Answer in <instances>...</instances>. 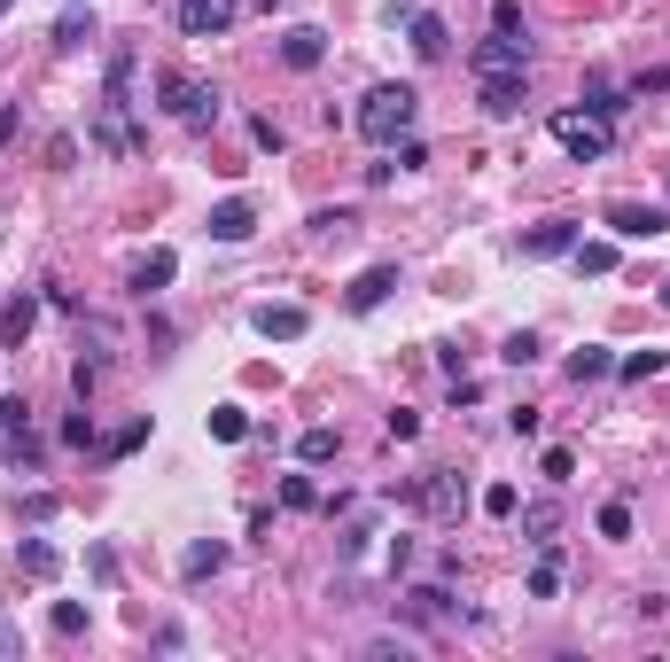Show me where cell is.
I'll return each mask as SVG.
<instances>
[{
    "mask_svg": "<svg viewBox=\"0 0 670 662\" xmlns=\"http://www.w3.org/2000/svg\"><path fill=\"white\" fill-rule=\"evenodd\" d=\"M413 117H422V94H413V87H398V78L367 87V102H359V133H367L375 148H398V141L413 133Z\"/></svg>",
    "mask_w": 670,
    "mask_h": 662,
    "instance_id": "1",
    "label": "cell"
},
{
    "mask_svg": "<svg viewBox=\"0 0 670 662\" xmlns=\"http://www.w3.org/2000/svg\"><path fill=\"white\" fill-rule=\"evenodd\" d=\"M156 94H164V110H172L180 125H196V133L219 125V94L203 87V78H188V70H164V78H156Z\"/></svg>",
    "mask_w": 670,
    "mask_h": 662,
    "instance_id": "2",
    "label": "cell"
},
{
    "mask_svg": "<svg viewBox=\"0 0 670 662\" xmlns=\"http://www.w3.org/2000/svg\"><path fill=\"white\" fill-rule=\"evenodd\" d=\"M468 63H476V78H531V40L523 32H491V40H476L468 47Z\"/></svg>",
    "mask_w": 670,
    "mask_h": 662,
    "instance_id": "3",
    "label": "cell"
},
{
    "mask_svg": "<svg viewBox=\"0 0 670 662\" xmlns=\"http://www.w3.org/2000/svg\"><path fill=\"white\" fill-rule=\"evenodd\" d=\"M405 500H413V507H422V515H437V523H453V515L468 507V483H460L453 468H429L422 483H413V491H405Z\"/></svg>",
    "mask_w": 670,
    "mask_h": 662,
    "instance_id": "4",
    "label": "cell"
},
{
    "mask_svg": "<svg viewBox=\"0 0 670 662\" xmlns=\"http://www.w3.org/2000/svg\"><path fill=\"white\" fill-rule=\"evenodd\" d=\"M554 141H561L577 164H601V156H608V125L584 117V110H561V117H554Z\"/></svg>",
    "mask_w": 670,
    "mask_h": 662,
    "instance_id": "5",
    "label": "cell"
},
{
    "mask_svg": "<svg viewBox=\"0 0 670 662\" xmlns=\"http://www.w3.org/2000/svg\"><path fill=\"white\" fill-rule=\"evenodd\" d=\"M234 0H180V40H226L234 32Z\"/></svg>",
    "mask_w": 670,
    "mask_h": 662,
    "instance_id": "6",
    "label": "cell"
},
{
    "mask_svg": "<svg viewBox=\"0 0 670 662\" xmlns=\"http://www.w3.org/2000/svg\"><path fill=\"white\" fill-rule=\"evenodd\" d=\"M608 226H616L624 242H655V234L670 226V211H662V203H608Z\"/></svg>",
    "mask_w": 670,
    "mask_h": 662,
    "instance_id": "7",
    "label": "cell"
},
{
    "mask_svg": "<svg viewBox=\"0 0 670 662\" xmlns=\"http://www.w3.org/2000/svg\"><path fill=\"white\" fill-rule=\"evenodd\" d=\"M405 40H413V55H422V63H445V55H453V32H445L437 9H413V16H405Z\"/></svg>",
    "mask_w": 670,
    "mask_h": 662,
    "instance_id": "8",
    "label": "cell"
},
{
    "mask_svg": "<svg viewBox=\"0 0 670 662\" xmlns=\"http://www.w3.org/2000/svg\"><path fill=\"white\" fill-rule=\"evenodd\" d=\"M249 327H258L266 344H297L312 319H304V304H258V312H249Z\"/></svg>",
    "mask_w": 670,
    "mask_h": 662,
    "instance_id": "9",
    "label": "cell"
},
{
    "mask_svg": "<svg viewBox=\"0 0 670 662\" xmlns=\"http://www.w3.org/2000/svg\"><path fill=\"white\" fill-rule=\"evenodd\" d=\"M281 63H289V70H320V63H327V32H320V24H289V32H281Z\"/></svg>",
    "mask_w": 670,
    "mask_h": 662,
    "instance_id": "10",
    "label": "cell"
},
{
    "mask_svg": "<svg viewBox=\"0 0 670 662\" xmlns=\"http://www.w3.org/2000/svg\"><path fill=\"white\" fill-rule=\"evenodd\" d=\"M523 102H531V78L515 70V78H483V117H523Z\"/></svg>",
    "mask_w": 670,
    "mask_h": 662,
    "instance_id": "11",
    "label": "cell"
},
{
    "mask_svg": "<svg viewBox=\"0 0 670 662\" xmlns=\"http://www.w3.org/2000/svg\"><path fill=\"white\" fill-rule=\"evenodd\" d=\"M258 234V211H249V195H226L219 211H211V242H249Z\"/></svg>",
    "mask_w": 670,
    "mask_h": 662,
    "instance_id": "12",
    "label": "cell"
},
{
    "mask_svg": "<svg viewBox=\"0 0 670 662\" xmlns=\"http://www.w3.org/2000/svg\"><path fill=\"white\" fill-rule=\"evenodd\" d=\"M390 289H398V266H367V273L344 289V304H351V312H375V304H390Z\"/></svg>",
    "mask_w": 670,
    "mask_h": 662,
    "instance_id": "13",
    "label": "cell"
},
{
    "mask_svg": "<svg viewBox=\"0 0 670 662\" xmlns=\"http://www.w3.org/2000/svg\"><path fill=\"white\" fill-rule=\"evenodd\" d=\"M561 250H577V226L569 218H546V226L523 234V258H561Z\"/></svg>",
    "mask_w": 670,
    "mask_h": 662,
    "instance_id": "14",
    "label": "cell"
},
{
    "mask_svg": "<svg viewBox=\"0 0 670 662\" xmlns=\"http://www.w3.org/2000/svg\"><path fill=\"white\" fill-rule=\"evenodd\" d=\"M172 273H180V258H172V250H148V258L133 266V289H141V296H156V289H172Z\"/></svg>",
    "mask_w": 670,
    "mask_h": 662,
    "instance_id": "15",
    "label": "cell"
},
{
    "mask_svg": "<svg viewBox=\"0 0 670 662\" xmlns=\"http://www.w3.org/2000/svg\"><path fill=\"white\" fill-rule=\"evenodd\" d=\"M102 110H133V47L110 55V87H102Z\"/></svg>",
    "mask_w": 670,
    "mask_h": 662,
    "instance_id": "16",
    "label": "cell"
},
{
    "mask_svg": "<svg viewBox=\"0 0 670 662\" xmlns=\"http://www.w3.org/2000/svg\"><path fill=\"white\" fill-rule=\"evenodd\" d=\"M601 374H616V351H608V344H584V351H569V382H601Z\"/></svg>",
    "mask_w": 670,
    "mask_h": 662,
    "instance_id": "17",
    "label": "cell"
},
{
    "mask_svg": "<svg viewBox=\"0 0 670 662\" xmlns=\"http://www.w3.org/2000/svg\"><path fill=\"white\" fill-rule=\"evenodd\" d=\"M624 102H632V94H616V87H608V78H601V70H593V78H584V117H601V125H608V117H616Z\"/></svg>",
    "mask_w": 670,
    "mask_h": 662,
    "instance_id": "18",
    "label": "cell"
},
{
    "mask_svg": "<svg viewBox=\"0 0 670 662\" xmlns=\"http://www.w3.org/2000/svg\"><path fill=\"white\" fill-rule=\"evenodd\" d=\"M16 569H24V576H55V569H63V553H55L47 538H16Z\"/></svg>",
    "mask_w": 670,
    "mask_h": 662,
    "instance_id": "19",
    "label": "cell"
},
{
    "mask_svg": "<svg viewBox=\"0 0 670 662\" xmlns=\"http://www.w3.org/2000/svg\"><path fill=\"white\" fill-rule=\"evenodd\" d=\"M445 608H453V593H445V585H413V593H405V616H413V624H437Z\"/></svg>",
    "mask_w": 670,
    "mask_h": 662,
    "instance_id": "20",
    "label": "cell"
},
{
    "mask_svg": "<svg viewBox=\"0 0 670 662\" xmlns=\"http://www.w3.org/2000/svg\"><path fill=\"white\" fill-rule=\"evenodd\" d=\"M561 593V553H554V538L538 546V569H531V601H554Z\"/></svg>",
    "mask_w": 670,
    "mask_h": 662,
    "instance_id": "21",
    "label": "cell"
},
{
    "mask_svg": "<svg viewBox=\"0 0 670 662\" xmlns=\"http://www.w3.org/2000/svg\"><path fill=\"white\" fill-rule=\"evenodd\" d=\"M219 569H226V546L219 538H196L188 561H180V576H219Z\"/></svg>",
    "mask_w": 670,
    "mask_h": 662,
    "instance_id": "22",
    "label": "cell"
},
{
    "mask_svg": "<svg viewBox=\"0 0 670 662\" xmlns=\"http://www.w3.org/2000/svg\"><path fill=\"white\" fill-rule=\"evenodd\" d=\"M32 319H40V296H16L9 319H0V344H24V336H32Z\"/></svg>",
    "mask_w": 670,
    "mask_h": 662,
    "instance_id": "23",
    "label": "cell"
},
{
    "mask_svg": "<svg viewBox=\"0 0 670 662\" xmlns=\"http://www.w3.org/2000/svg\"><path fill=\"white\" fill-rule=\"evenodd\" d=\"M662 367H670V351H624V359H616V374H624V382H655Z\"/></svg>",
    "mask_w": 670,
    "mask_h": 662,
    "instance_id": "24",
    "label": "cell"
},
{
    "mask_svg": "<svg viewBox=\"0 0 670 662\" xmlns=\"http://www.w3.org/2000/svg\"><path fill=\"white\" fill-rule=\"evenodd\" d=\"M211 437H219V445H242V437H249V413H242V405H211Z\"/></svg>",
    "mask_w": 670,
    "mask_h": 662,
    "instance_id": "25",
    "label": "cell"
},
{
    "mask_svg": "<svg viewBox=\"0 0 670 662\" xmlns=\"http://www.w3.org/2000/svg\"><path fill=\"white\" fill-rule=\"evenodd\" d=\"M297 460H304V468L335 460V429H327V422H320V429H304V437H297Z\"/></svg>",
    "mask_w": 670,
    "mask_h": 662,
    "instance_id": "26",
    "label": "cell"
},
{
    "mask_svg": "<svg viewBox=\"0 0 670 662\" xmlns=\"http://www.w3.org/2000/svg\"><path fill=\"white\" fill-rule=\"evenodd\" d=\"M523 530H531V538L546 546V538L561 530V507H554V500H531V507H523Z\"/></svg>",
    "mask_w": 670,
    "mask_h": 662,
    "instance_id": "27",
    "label": "cell"
},
{
    "mask_svg": "<svg viewBox=\"0 0 670 662\" xmlns=\"http://www.w3.org/2000/svg\"><path fill=\"white\" fill-rule=\"evenodd\" d=\"M94 40V16L87 9H63V24H55V47H87Z\"/></svg>",
    "mask_w": 670,
    "mask_h": 662,
    "instance_id": "28",
    "label": "cell"
},
{
    "mask_svg": "<svg viewBox=\"0 0 670 662\" xmlns=\"http://www.w3.org/2000/svg\"><path fill=\"white\" fill-rule=\"evenodd\" d=\"M577 273H616V242H577Z\"/></svg>",
    "mask_w": 670,
    "mask_h": 662,
    "instance_id": "29",
    "label": "cell"
},
{
    "mask_svg": "<svg viewBox=\"0 0 670 662\" xmlns=\"http://www.w3.org/2000/svg\"><path fill=\"white\" fill-rule=\"evenodd\" d=\"M351 226H359L351 211H312V234H320V242H344Z\"/></svg>",
    "mask_w": 670,
    "mask_h": 662,
    "instance_id": "30",
    "label": "cell"
},
{
    "mask_svg": "<svg viewBox=\"0 0 670 662\" xmlns=\"http://www.w3.org/2000/svg\"><path fill=\"white\" fill-rule=\"evenodd\" d=\"M47 624H55V639H78V631H87V608H78V601H55Z\"/></svg>",
    "mask_w": 670,
    "mask_h": 662,
    "instance_id": "31",
    "label": "cell"
},
{
    "mask_svg": "<svg viewBox=\"0 0 670 662\" xmlns=\"http://www.w3.org/2000/svg\"><path fill=\"white\" fill-rule=\"evenodd\" d=\"M0 429H9V437H32V405H24V397H0Z\"/></svg>",
    "mask_w": 670,
    "mask_h": 662,
    "instance_id": "32",
    "label": "cell"
},
{
    "mask_svg": "<svg viewBox=\"0 0 670 662\" xmlns=\"http://www.w3.org/2000/svg\"><path fill=\"white\" fill-rule=\"evenodd\" d=\"M141 445H148V422H125V429H118L102 452H110V460H125V452H141Z\"/></svg>",
    "mask_w": 670,
    "mask_h": 662,
    "instance_id": "33",
    "label": "cell"
},
{
    "mask_svg": "<svg viewBox=\"0 0 670 662\" xmlns=\"http://www.w3.org/2000/svg\"><path fill=\"white\" fill-rule=\"evenodd\" d=\"M94 382H102V351H78V367H70V390H78V397H87Z\"/></svg>",
    "mask_w": 670,
    "mask_h": 662,
    "instance_id": "34",
    "label": "cell"
},
{
    "mask_svg": "<svg viewBox=\"0 0 670 662\" xmlns=\"http://www.w3.org/2000/svg\"><path fill=\"white\" fill-rule=\"evenodd\" d=\"M538 351H546V344H538V336H531V327H523V336H507V351H499V359H507V367H531Z\"/></svg>",
    "mask_w": 670,
    "mask_h": 662,
    "instance_id": "35",
    "label": "cell"
},
{
    "mask_svg": "<svg viewBox=\"0 0 670 662\" xmlns=\"http://www.w3.org/2000/svg\"><path fill=\"white\" fill-rule=\"evenodd\" d=\"M538 468H546V483H569V475H577V452H569V445H554Z\"/></svg>",
    "mask_w": 670,
    "mask_h": 662,
    "instance_id": "36",
    "label": "cell"
},
{
    "mask_svg": "<svg viewBox=\"0 0 670 662\" xmlns=\"http://www.w3.org/2000/svg\"><path fill=\"white\" fill-rule=\"evenodd\" d=\"M601 538H632V507H624V500L601 507Z\"/></svg>",
    "mask_w": 670,
    "mask_h": 662,
    "instance_id": "37",
    "label": "cell"
},
{
    "mask_svg": "<svg viewBox=\"0 0 670 662\" xmlns=\"http://www.w3.org/2000/svg\"><path fill=\"white\" fill-rule=\"evenodd\" d=\"M249 141H258V148H273V156H281V148H289V133H281V125H273V117H249Z\"/></svg>",
    "mask_w": 670,
    "mask_h": 662,
    "instance_id": "38",
    "label": "cell"
},
{
    "mask_svg": "<svg viewBox=\"0 0 670 662\" xmlns=\"http://www.w3.org/2000/svg\"><path fill=\"white\" fill-rule=\"evenodd\" d=\"M515 507H523L515 483H491V491H483V515H515Z\"/></svg>",
    "mask_w": 670,
    "mask_h": 662,
    "instance_id": "39",
    "label": "cell"
},
{
    "mask_svg": "<svg viewBox=\"0 0 670 662\" xmlns=\"http://www.w3.org/2000/svg\"><path fill=\"white\" fill-rule=\"evenodd\" d=\"M390 156H398V172H422V164H429V148H422V141H413V133H405V141H398Z\"/></svg>",
    "mask_w": 670,
    "mask_h": 662,
    "instance_id": "40",
    "label": "cell"
},
{
    "mask_svg": "<svg viewBox=\"0 0 670 662\" xmlns=\"http://www.w3.org/2000/svg\"><path fill=\"white\" fill-rule=\"evenodd\" d=\"M647 94H670V70H639L632 78V102H647Z\"/></svg>",
    "mask_w": 670,
    "mask_h": 662,
    "instance_id": "41",
    "label": "cell"
},
{
    "mask_svg": "<svg viewBox=\"0 0 670 662\" xmlns=\"http://www.w3.org/2000/svg\"><path fill=\"white\" fill-rule=\"evenodd\" d=\"M382 429H390V437L405 445V437H422V413H405V405H398V413H390V422H382Z\"/></svg>",
    "mask_w": 670,
    "mask_h": 662,
    "instance_id": "42",
    "label": "cell"
},
{
    "mask_svg": "<svg viewBox=\"0 0 670 662\" xmlns=\"http://www.w3.org/2000/svg\"><path fill=\"white\" fill-rule=\"evenodd\" d=\"M63 445H94V413H70V422H63Z\"/></svg>",
    "mask_w": 670,
    "mask_h": 662,
    "instance_id": "43",
    "label": "cell"
},
{
    "mask_svg": "<svg viewBox=\"0 0 670 662\" xmlns=\"http://www.w3.org/2000/svg\"><path fill=\"white\" fill-rule=\"evenodd\" d=\"M281 500H289V507H320V491H312L304 475H289V483H281Z\"/></svg>",
    "mask_w": 670,
    "mask_h": 662,
    "instance_id": "44",
    "label": "cell"
},
{
    "mask_svg": "<svg viewBox=\"0 0 670 662\" xmlns=\"http://www.w3.org/2000/svg\"><path fill=\"white\" fill-rule=\"evenodd\" d=\"M491 24H499V32H515V24H523V0H491Z\"/></svg>",
    "mask_w": 670,
    "mask_h": 662,
    "instance_id": "45",
    "label": "cell"
},
{
    "mask_svg": "<svg viewBox=\"0 0 670 662\" xmlns=\"http://www.w3.org/2000/svg\"><path fill=\"white\" fill-rule=\"evenodd\" d=\"M16 141V102H0V148Z\"/></svg>",
    "mask_w": 670,
    "mask_h": 662,
    "instance_id": "46",
    "label": "cell"
},
{
    "mask_svg": "<svg viewBox=\"0 0 670 662\" xmlns=\"http://www.w3.org/2000/svg\"><path fill=\"white\" fill-rule=\"evenodd\" d=\"M9 9H16V0H0V16H9Z\"/></svg>",
    "mask_w": 670,
    "mask_h": 662,
    "instance_id": "47",
    "label": "cell"
},
{
    "mask_svg": "<svg viewBox=\"0 0 670 662\" xmlns=\"http://www.w3.org/2000/svg\"><path fill=\"white\" fill-rule=\"evenodd\" d=\"M662 304H670V281H662Z\"/></svg>",
    "mask_w": 670,
    "mask_h": 662,
    "instance_id": "48",
    "label": "cell"
}]
</instances>
